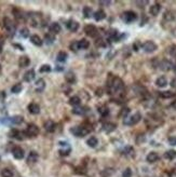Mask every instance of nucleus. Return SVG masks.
I'll return each instance as SVG.
<instances>
[{"mask_svg": "<svg viewBox=\"0 0 176 177\" xmlns=\"http://www.w3.org/2000/svg\"><path fill=\"white\" fill-rule=\"evenodd\" d=\"M122 18L125 23H132L134 21H136L137 18V14L133 11H127L122 14Z\"/></svg>", "mask_w": 176, "mask_h": 177, "instance_id": "nucleus-7", "label": "nucleus"}, {"mask_svg": "<svg viewBox=\"0 0 176 177\" xmlns=\"http://www.w3.org/2000/svg\"><path fill=\"white\" fill-rule=\"evenodd\" d=\"M66 27L70 31H77L79 29V23L76 22L75 20H69V21L66 23Z\"/></svg>", "mask_w": 176, "mask_h": 177, "instance_id": "nucleus-13", "label": "nucleus"}, {"mask_svg": "<svg viewBox=\"0 0 176 177\" xmlns=\"http://www.w3.org/2000/svg\"><path fill=\"white\" fill-rule=\"evenodd\" d=\"M160 11H161V5H159V3H154V5H152L150 7L149 13L151 14V15L156 16V15H158V14L160 13Z\"/></svg>", "mask_w": 176, "mask_h": 177, "instance_id": "nucleus-21", "label": "nucleus"}, {"mask_svg": "<svg viewBox=\"0 0 176 177\" xmlns=\"http://www.w3.org/2000/svg\"><path fill=\"white\" fill-rule=\"evenodd\" d=\"M164 158L167 160H174L176 158V151L175 150H167L164 153Z\"/></svg>", "mask_w": 176, "mask_h": 177, "instance_id": "nucleus-32", "label": "nucleus"}, {"mask_svg": "<svg viewBox=\"0 0 176 177\" xmlns=\"http://www.w3.org/2000/svg\"><path fill=\"white\" fill-rule=\"evenodd\" d=\"M39 134V128L36 124H29L25 131V135L27 137H36Z\"/></svg>", "mask_w": 176, "mask_h": 177, "instance_id": "nucleus-4", "label": "nucleus"}, {"mask_svg": "<svg viewBox=\"0 0 176 177\" xmlns=\"http://www.w3.org/2000/svg\"><path fill=\"white\" fill-rule=\"evenodd\" d=\"M2 45H3V41L0 39V52H1V50H2Z\"/></svg>", "mask_w": 176, "mask_h": 177, "instance_id": "nucleus-54", "label": "nucleus"}, {"mask_svg": "<svg viewBox=\"0 0 176 177\" xmlns=\"http://www.w3.org/2000/svg\"><path fill=\"white\" fill-rule=\"evenodd\" d=\"M141 48L146 53H154V51L158 49L157 44L154 43V41H146L145 43L141 45Z\"/></svg>", "mask_w": 176, "mask_h": 177, "instance_id": "nucleus-5", "label": "nucleus"}, {"mask_svg": "<svg viewBox=\"0 0 176 177\" xmlns=\"http://www.w3.org/2000/svg\"><path fill=\"white\" fill-rule=\"evenodd\" d=\"M61 29H62L61 25L56 22L52 23V24L50 25V27H49V30H50V32L53 34V35H56L58 32H61Z\"/></svg>", "mask_w": 176, "mask_h": 177, "instance_id": "nucleus-15", "label": "nucleus"}, {"mask_svg": "<svg viewBox=\"0 0 176 177\" xmlns=\"http://www.w3.org/2000/svg\"><path fill=\"white\" fill-rule=\"evenodd\" d=\"M1 177H13V172L9 168H3L1 171Z\"/></svg>", "mask_w": 176, "mask_h": 177, "instance_id": "nucleus-36", "label": "nucleus"}, {"mask_svg": "<svg viewBox=\"0 0 176 177\" xmlns=\"http://www.w3.org/2000/svg\"><path fill=\"white\" fill-rule=\"evenodd\" d=\"M39 159V155L36 152V151H30L29 155L27 157V163L28 164H34L36 163Z\"/></svg>", "mask_w": 176, "mask_h": 177, "instance_id": "nucleus-12", "label": "nucleus"}, {"mask_svg": "<svg viewBox=\"0 0 176 177\" xmlns=\"http://www.w3.org/2000/svg\"><path fill=\"white\" fill-rule=\"evenodd\" d=\"M169 53L171 56L173 57H176V44H172L169 47Z\"/></svg>", "mask_w": 176, "mask_h": 177, "instance_id": "nucleus-40", "label": "nucleus"}, {"mask_svg": "<svg viewBox=\"0 0 176 177\" xmlns=\"http://www.w3.org/2000/svg\"><path fill=\"white\" fill-rule=\"evenodd\" d=\"M44 41L47 44H52L55 41V37L53 36V34H47L44 37Z\"/></svg>", "mask_w": 176, "mask_h": 177, "instance_id": "nucleus-34", "label": "nucleus"}, {"mask_svg": "<svg viewBox=\"0 0 176 177\" xmlns=\"http://www.w3.org/2000/svg\"><path fill=\"white\" fill-rule=\"evenodd\" d=\"M65 80H66L68 83H75L76 82V76L75 74L72 72V71H68V72H66V75H65Z\"/></svg>", "mask_w": 176, "mask_h": 177, "instance_id": "nucleus-27", "label": "nucleus"}, {"mask_svg": "<svg viewBox=\"0 0 176 177\" xmlns=\"http://www.w3.org/2000/svg\"><path fill=\"white\" fill-rule=\"evenodd\" d=\"M20 35L23 38H28L29 37V30H28V28H22L21 31H20Z\"/></svg>", "mask_w": 176, "mask_h": 177, "instance_id": "nucleus-41", "label": "nucleus"}, {"mask_svg": "<svg viewBox=\"0 0 176 177\" xmlns=\"http://www.w3.org/2000/svg\"><path fill=\"white\" fill-rule=\"evenodd\" d=\"M138 48H139V44L138 43L133 44V49H134V51H138Z\"/></svg>", "mask_w": 176, "mask_h": 177, "instance_id": "nucleus-52", "label": "nucleus"}, {"mask_svg": "<svg viewBox=\"0 0 176 177\" xmlns=\"http://www.w3.org/2000/svg\"><path fill=\"white\" fill-rule=\"evenodd\" d=\"M23 121H24V119L22 116H13L12 118H10V122L12 124H15V125L23 123Z\"/></svg>", "mask_w": 176, "mask_h": 177, "instance_id": "nucleus-29", "label": "nucleus"}, {"mask_svg": "<svg viewBox=\"0 0 176 177\" xmlns=\"http://www.w3.org/2000/svg\"><path fill=\"white\" fill-rule=\"evenodd\" d=\"M69 152H70V148H69V149H64V150H63V149H61V150H60V155H69Z\"/></svg>", "mask_w": 176, "mask_h": 177, "instance_id": "nucleus-47", "label": "nucleus"}, {"mask_svg": "<svg viewBox=\"0 0 176 177\" xmlns=\"http://www.w3.org/2000/svg\"><path fill=\"white\" fill-rule=\"evenodd\" d=\"M122 177H132V170L130 168H125L124 172L122 173Z\"/></svg>", "mask_w": 176, "mask_h": 177, "instance_id": "nucleus-44", "label": "nucleus"}, {"mask_svg": "<svg viewBox=\"0 0 176 177\" xmlns=\"http://www.w3.org/2000/svg\"><path fill=\"white\" fill-rule=\"evenodd\" d=\"M50 71H51V66L48 65V64L42 65L39 69V72H41V74H43V72H50Z\"/></svg>", "mask_w": 176, "mask_h": 177, "instance_id": "nucleus-39", "label": "nucleus"}, {"mask_svg": "<svg viewBox=\"0 0 176 177\" xmlns=\"http://www.w3.org/2000/svg\"><path fill=\"white\" fill-rule=\"evenodd\" d=\"M164 20H167V21H172V20H174V15L172 13L171 11H167L165 13H164Z\"/></svg>", "mask_w": 176, "mask_h": 177, "instance_id": "nucleus-43", "label": "nucleus"}, {"mask_svg": "<svg viewBox=\"0 0 176 177\" xmlns=\"http://www.w3.org/2000/svg\"><path fill=\"white\" fill-rule=\"evenodd\" d=\"M12 155L16 160H22L24 158V150L21 147H14L12 150Z\"/></svg>", "mask_w": 176, "mask_h": 177, "instance_id": "nucleus-10", "label": "nucleus"}, {"mask_svg": "<svg viewBox=\"0 0 176 177\" xmlns=\"http://www.w3.org/2000/svg\"><path fill=\"white\" fill-rule=\"evenodd\" d=\"M85 109H88V108H87V107H75L74 110H72V112H74L75 115H84V113L88 111V110H85Z\"/></svg>", "mask_w": 176, "mask_h": 177, "instance_id": "nucleus-33", "label": "nucleus"}, {"mask_svg": "<svg viewBox=\"0 0 176 177\" xmlns=\"http://www.w3.org/2000/svg\"><path fill=\"white\" fill-rule=\"evenodd\" d=\"M30 41H31V43L35 44V45H37V47H40V45H42V43H43L42 39H41L38 35H32L31 36Z\"/></svg>", "mask_w": 176, "mask_h": 177, "instance_id": "nucleus-25", "label": "nucleus"}, {"mask_svg": "<svg viewBox=\"0 0 176 177\" xmlns=\"http://www.w3.org/2000/svg\"><path fill=\"white\" fill-rule=\"evenodd\" d=\"M87 144H88L89 147H92V148H94V147H96L97 145H98V141H97L96 137L92 136V137H90L88 141H87Z\"/></svg>", "mask_w": 176, "mask_h": 177, "instance_id": "nucleus-31", "label": "nucleus"}, {"mask_svg": "<svg viewBox=\"0 0 176 177\" xmlns=\"http://www.w3.org/2000/svg\"><path fill=\"white\" fill-rule=\"evenodd\" d=\"M77 44H78V49L79 50H85L90 47V42L87 39H81L79 41H77Z\"/></svg>", "mask_w": 176, "mask_h": 177, "instance_id": "nucleus-22", "label": "nucleus"}, {"mask_svg": "<svg viewBox=\"0 0 176 177\" xmlns=\"http://www.w3.org/2000/svg\"><path fill=\"white\" fill-rule=\"evenodd\" d=\"M29 64H30V59L28 56H21L18 59V66L21 68H25V67L29 66Z\"/></svg>", "mask_w": 176, "mask_h": 177, "instance_id": "nucleus-17", "label": "nucleus"}, {"mask_svg": "<svg viewBox=\"0 0 176 177\" xmlns=\"http://www.w3.org/2000/svg\"><path fill=\"white\" fill-rule=\"evenodd\" d=\"M159 155L157 153V152H149L148 153V155H147V158H146V160H147V162H149V163H154V162H157L159 160Z\"/></svg>", "mask_w": 176, "mask_h": 177, "instance_id": "nucleus-20", "label": "nucleus"}, {"mask_svg": "<svg viewBox=\"0 0 176 177\" xmlns=\"http://www.w3.org/2000/svg\"><path fill=\"white\" fill-rule=\"evenodd\" d=\"M159 67H160V69H161V70L169 71V70H171V69H173L174 65H173V63L170 62L169 59H163V61H161V62H160V64H159Z\"/></svg>", "mask_w": 176, "mask_h": 177, "instance_id": "nucleus-8", "label": "nucleus"}, {"mask_svg": "<svg viewBox=\"0 0 176 177\" xmlns=\"http://www.w3.org/2000/svg\"><path fill=\"white\" fill-rule=\"evenodd\" d=\"M67 57H68V55H67L66 52H64V51H61V52H58V53H57L56 59H57V62L64 63V62H66V61H67Z\"/></svg>", "mask_w": 176, "mask_h": 177, "instance_id": "nucleus-28", "label": "nucleus"}, {"mask_svg": "<svg viewBox=\"0 0 176 177\" xmlns=\"http://www.w3.org/2000/svg\"><path fill=\"white\" fill-rule=\"evenodd\" d=\"M169 143H170V145H172V146H176V137L175 136H171V137H169Z\"/></svg>", "mask_w": 176, "mask_h": 177, "instance_id": "nucleus-46", "label": "nucleus"}, {"mask_svg": "<svg viewBox=\"0 0 176 177\" xmlns=\"http://www.w3.org/2000/svg\"><path fill=\"white\" fill-rule=\"evenodd\" d=\"M10 135H11V137H14L18 141H23L24 136H25V132H21V131H18V130H12L10 132Z\"/></svg>", "mask_w": 176, "mask_h": 177, "instance_id": "nucleus-14", "label": "nucleus"}, {"mask_svg": "<svg viewBox=\"0 0 176 177\" xmlns=\"http://www.w3.org/2000/svg\"><path fill=\"white\" fill-rule=\"evenodd\" d=\"M28 111L30 112L31 115H38L40 112V106L38 104H36V103H31L28 105Z\"/></svg>", "mask_w": 176, "mask_h": 177, "instance_id": "nucleus-16", "label": "nucleus"}, {"mask_svg": "<svg viewBox=\"0 0 176 177\" xmlns=\"http://www.w3.org/2000/svg\"><path fill=\"white\" fill-rule=\"evenodd\" d=\"M108 85H110V90L114 92H121L124 88L123 81L118 77H114L112 80L110 81V84H108Z\"/></svg>", "mask_w": 176, "mask_h": 177, "instance_id": "nucleus-1", "label": "nucleus"}, {"mask_svg": "<svg viewBox=\"0 0 176 177\" xmlns=\"http://www.w3.org/2000/svg\"><path fill=\"white\" fill-rule=\"evenodd\" d=\"M82 12H83V15L85 18H90L92 16V9L90 7H84Z\"/></svg>", "mask_w": 176, "mask_h": 177, "instance_id": "nucleus-37", "label": "nucleus"}, {"mask_svg": "<svg viewBox=\"0 0 176 177\" xmlns=\"http://www.w3.org/2000/svg\"><path fill=\"white\" fill-rule=\"evenodd\" d=\"M141 112H135L134 115H132L131 117H127L125 118V120L123 121V123L125 124V125H135V124H137L139 121H141Z\"/></svg>", "mask_w": 176, "mask_h": 177, "instance_id": "nucleus-2", "label": "nucleus"}, {"mask_svg": "<svg viewBox=\"0 0 176 177\" xmlns=\"http://www.w3.org/2000/svg\"><path fill=\"white\" fill-rule=\"evenodd\" d=\"M0 159H1V158H0Z\"/></svg>", "mask_w": 176, "mask_h": 177, "instance_id": "nucleus-56", "label": "nucleus"}, {"mask_svg": "<svg viewBox=\"0 0 176 177\" xmlns=\"http://www.w3.org/2000/svg\"><path fill=\"white\" fill-rule=\"evenodd\" d=\"M175 94L171 92V91H164V92H160V97L162 98H171L173 97Z\"/></svg>", "mask_w": 176, "mask_h": 177, "instance_id": "nucleus-38", "label": "nucleus"}, {"mask_svg": "<svg viewBox=\"0 0 176 177\" xmlns=\"http://www.w3.org/2000/svg\"><path fill=\"white\" fill-rule=\"evenodd\" d=\"M22 90H23L22 84H21V83H16V84H14L13 86H12V88H11V92H12V93H14V94H18V93H20Z\"/></svg>", "mask_w": 176, "mask_h": 177, "instance_id": "nucleus-35", "label": "nucleus"}, {"mask_svg": "<svg viewBox=\"0 0 176 177\" xmlns=\"http://www.w3.org/2000/svg\"><path fill=\"white\" fill-rule=\"evenodd\" d=\"M84 32H85L89 37H95V36L97 35L98 30H97V28L94 26V25L90 24V25H87V26L84 27Z\"/></svg>", "mask_w": 176, "mask_h": 177, "instance_id": "nucleus-9", "label": "nucleus"}, {"mask_svg": "<svg viewBox=\"0 0 176 177\" xmlns=\"http://www.w3.org/2000/svg\"><path fill=\"white\" fill-rule=\"evenodd\" d=\"M35 70L34 69H29L28 71L25 72V75H24V81H26V82H31L32 80L35 79Z\"/></svg>", "mask_w": 176, "mask_h": 177, "instance_id": "nucleus-18", "label": "nucleus"}, {"mask_svg": "<svg viewBox=\"0 0 176 177\" xmlns=\"http://www.w3.org/2000/svg\"><path fill=\"white\" fill-rule=\"evenodd\" d=\"M45 88V82L43 79H38L36 81V91L37 92H42Z\"/></svg>", "mask_w": 176, "mask_h": 177, "instance_id": "nucleus-24", "label": "nucleus"}, {"mask_svg": "<svg viewBox=\"0 0 176 177\" xmlns=\"http://www.w3.org/2000/svg\"><path fill=\"white\" fill-rule=\"evenodd\" d=\"M117 128V125L114 123H111V122H106V123L103 124V130L107 133H111L114 132V130Z\"/></svg>", "mask_w": 176, "mask_h": 177, "instance_id": "nucleus-19", "label": "nucleus"}, {"mask_svg": "<svg viewBox=\"0 0 176 177\" xmlns=\"http://www.w3.org/2000/svg\"><path fill=\"white\" fill-rule=\"evenodd\" d=\"M147 2H148V1H137L136 3L137 5H146Z\"/></svg>", "mask_w": 176, "mask_h": 177, "instance_id": "nucleus-53", "label": "nucleus"}, {"mask_svg": "<svg viewBox=\"0 0 176 177\" xmlns=\"http://www.w3.org/2000/svg\"><path fill=\"white\" fill-rule=\"evenodd\" d=\"M110 3H111V2H110V1H101V2H100V5H110Z\"/></svg>", "mask_w": 176, "mask_h": 177, "instance_id": "nucleus-51", "label": "nucleus"}, {"mask_svg": "<svg viewBox=\"0 0 176 177\" xmlns=\"http://www.w3.org/2000/svg\"><path fill=\"white\" fill-rule=\"evenodd\" d=\"M129 113H130V109H129V108H124L123 110H122V113H121V115L123 116L124 118H127V116H128Z\"/></svg>", "mask_w": 176, "mask_h": 177, "instance_id": "nucleus-49", "label": "nucleus"}, {"mask_svg": "<svg viewBox=\"0 0 176 177\" xmlns=\"http://www.w3.org/2000/svg\"><path fill=\"white\" fill-rule=\"evenodd\" d=\"M171 86L173 88H176V78H173L171 81Z\"/></svg>", "mask_w": 176, "mask_h": 177, "instance_id": "nucleus-50", "label": "nucleus"}, {"mask_svg": "<svg viewBox=\"0 0 176 177\" xmlns=\"http://www.w3.org/2000/svg\"><path fill=\"white\" fill-rule=\"evenodd\" d=\"M105 18H106V13L104 12V10H97L96 12L94 13V18H95V21H97V22L103 21Z\"/></svg>", "mask_w": 176, "mask_h": 177, "instance_id": "nucleus-26", "label": "nucleus"}, {"mask_svg": "<svg viewBox=\"0 0 176 177\" xmlns=\"http://www.w3.org/2000/svg\"><path fill=\"white\" fill-rule=\"evenodd\" d=\"M3 25H5V28L7 29V31L9 32L10 35H13L15 32V24L12 22V20L5 18L3 20Z\"/></svg>", "mask_w": 176, "mask_h": 177, "instance_id": "nucleus-6", "label": "nucleus"}, {"mask_svg": "<svg viewBox=\"0 0 176 177\" xmlns=\"http://www.w3.org/2000/svg\"><path fill=\"white\" fill-rule=\"evenodd\" d=\"M146 141V137L144 136V135H138L136 137V144H138V145H141V144H143V143H145Z\"/></svg>", "mask_w": 176, "mask_h": 177, "instance_id": "nucleus-45", "label": "nucleus"}, {"mask_svg": "<svg viewBox=\"0 0 176 177\" xmlns=\"http://www.w3.org/2000/svg\"><path fill=\"white\" fill-rule=\"evenodd\" d=\"M98 112L101 113L102 116H104V117H106V116L109 113V110H108V108L106 106H102L101 108H100V110H98Z\"/></svg>", "mask_w": 176, "mask_h": 177, "instance_id": "nucleus-42", "label": "nucleus"}, {"mask_svg": "<svg viewBox=\"0 0 176 177\" xmlns=\"http://www.w3.org/2000/svg\"><path fill=\"white\" fill-rule=\"evenodd\" d=\"M156 84L158 88H165L167 85V80L165 77H159L158 79L156 80Z\"/></svg>", "mask_w": 176, "mask_h": 177, "instance_id": "nucleus-23", "label": "nucleus"}, {"mask_svg": "<svg viewBox=\"0 0 176 177\" xmlns=\"http://www.w3.org/2000/svg\"><path fill=\"white\" fill-rule=\"evenodd\" d=\"M90 130L87 128H82V126H75V128H70V133L74 134L77 137H83L87 134H89Z\"/></svg>", "mask_w": 176, "mask_h": 177, "instance_id": "nucleus-3", "label": "nucleus"}, {"mask_svg": "<svg viewBox=\"0 0 176 177\" xmlns=\"http://www.w3.org/2000/svg\"><path fill=\"white\" fill-rule=\"evenodd\" d=\"M43 128H44V130H45L47 132L52 133V132L55 131V128H56V124L54 123V121H52V120H48V121H45V122H44Z\"/></svg>", "mask_w": 176, "mask_h": 177, "instance_id": "nucleus-11", "label": "nucleus"}, {"mask_svg": "<svg viewBox=\"0 0 176 177\" xmlns=\"http://www.w3.org/2000/svg\"><path fill=\"white\" fill-rule=\"evenodd\" d=\"M95 44H96L97 47H104V45H105V44H104V42H103V39H102V38L97 39L96 42H95Z\"/></svg>", "mask_w": 176, "mask_h": 177, "instance_id": "nucleus-48", "label": "nucleus"}, {"mask_svg": "<svg viewBox=\"0 0 176 177\" xmlns=\"http://www.w3.org/2000/svg\"><path fill=\"white\" fill-rule=\"evenodd\" d=\"M80 103H81V99H80V97L79 96H77V95L69 98V104H70L71 106L78 107L80 105Z\"/></svg>", "mask_w": 176, "mask_h": 177, "instance_id": "nucleus-30", "label": "nucleus"}, {"mask_svg": "<svg viewBox=\"0 0 176 177\" xmlns=\"http://www.w3.org/2000/svg\"><path fill=\"white\" fill-rule=\"evenodd\" d=\"M173 70H174V71H175V72H176V64H175V65H174V67H173Z\"/></svg>", "mask_w": 176, "mask_h": 177, "instance_id": "nucleus-55", "label": "nucleus"}]
</instances>
